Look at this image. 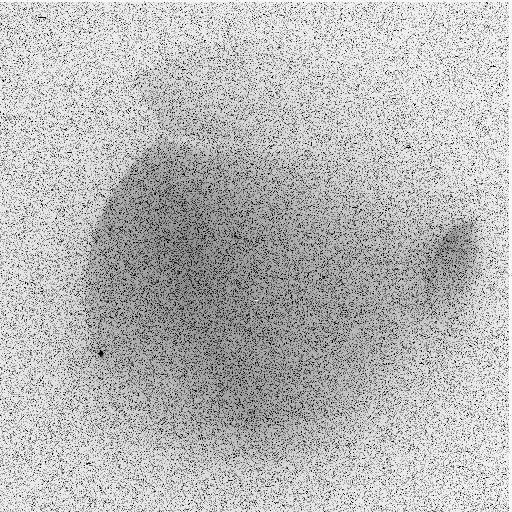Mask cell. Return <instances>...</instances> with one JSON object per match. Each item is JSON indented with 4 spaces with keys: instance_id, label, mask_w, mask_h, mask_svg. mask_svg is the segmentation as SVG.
Returning <instances> with one entry per match:
<instances>
[{
    "instance_id": "cell-1",
    "label": "cell",
    "mask_w": 512,
    "mask_h": 512,
    "mask_svg": "<svg viewBox=\"0 0 512 512\" xmlns=\"http://www.w3.org/2000/svg\"><path fill=\"white\" fill-rule=\"evenodd\" d=\"M479 238L471 221L449 229L432 250L427 281L433 291L456 292L471 278L478 261Z\"/></svg>"
}]
</instances>
